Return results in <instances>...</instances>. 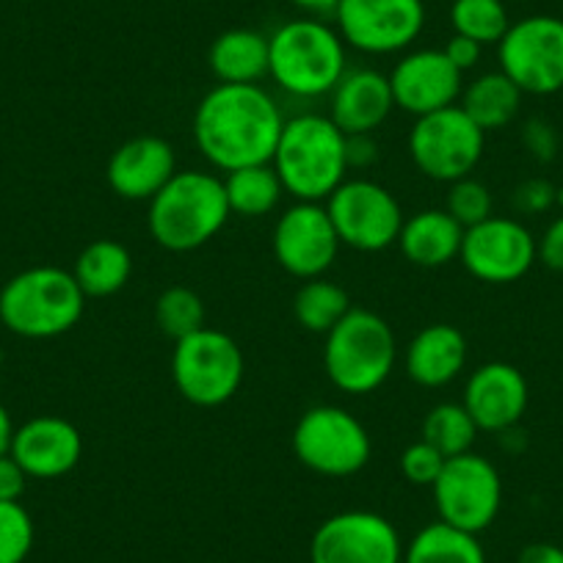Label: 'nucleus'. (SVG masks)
Here are the masks:
<instances>
[{"label":"nucleus","instance_id":"18","mask_svg":"<svg viewBox=\"0 0 563 563\" xmlns=\"http://www.w3.org/2000/svg\"><path fill=\"white\" fill-rule=\"evenodd\" d=\"M528 398V378L522 376L519 367L508 365V362H486L470 373L462 404L478 431L503 434L522 420Z\"/></svg>","mask_w":563,"mask_h":563},{"label":"nucleus","instance_id":"8","mask_svg":"<svg viewBox=\"0 0 563 563\" xmlns=\"http://www.w3.org/2000/svg\"><path fill=\"white\" fill-rule=\"evenodd\" d=\"M294 453L323 478H351L371 462L373 442L349 409L321 404L307 409L294 429Z\"/></svg>","mask_w":563,"mask_h":563},{"label":"nucleus","instance_id":"16","mask_svg":"<svg viewBox=\"0 0 563 563\" xmlns=\"http://www.w3.org/2000/svg\"><path fill=\"white\" fill-rule=\"evenodd\" d=\"M340 238L323 202H296L279 216L271 238L274 260L296 279H318L334 265Z\"/></svg>","mask_w":563,"mask_h":563},{"label":"nucleus","instance_id":"17","mask_svg":"<svg viewBox=\"0 0 563 563\" xmlns=\"http://www.w3.org/2000/svg\"><path fill=\"white\" fill-rule=\"evenodd\" d=\"M389 86H393L395 108L411 113L415 119L456 106L464 91L462 73L448 62L445 51H431V47L406 53L395 64Z\"/></svg>","mask_w":563,"mask_h":563},{"label":"nucleus","instance_id":"29","mask_svg":"<svg viewBox=\"0 0 563 563\" xmlns=\"http://www.w3.org/2000/svg\"><path fill=\"white\" fill-rule=\"evenodd\" d=\"M351 310V299L345 288H340L338 282L318 276V279H307L294 299V316L301 329L312 334H323L327 338L334 327L345 318Z\"/></svg>","mask_w":563,"mask_h":563},{"label":"nucleus","instance_id":"5","mask_svg":"<svg viewBox=\"0 0 563 563\" xmlns=\"http://www.w3.org/2000/svg\"><path fill=\"white\" fill-rule=\"evenodd\" d=\"M86 296L73 271L36 265L0 288V323L18 338L51 340L78 327Z\"/></svg>","mask_w":563,"mask_h":563},{"label":"nucleus","instance_id":"10","mask_svg":"<svg viewBox=\"0 0 563 563\" xmlns=\"http://www.w3.org/2000/svg\"><path fill=\"white\" fill-rule=\"evenodd\" d=\"M500 73L517 84L522 95H555L563 89V20L533 14L511 23L497 42Z\"/></svg>","mask_w":563,"mask_h":563},{"label":"nucleus","instance_id":"32","mask_svg":"<svg viewBox=\"0 0 563 563\" xmlns=\"http://www.w3.org/2000/svg\"><path fill=\"white\" fill-rule=\"evenodd\" d=\"M155 321L161 332L177 343L205 327V305L191 288L175 285V288H166L155 301Z\"/></svg>","mask_w":563,"mask_h":563},{"label":"nucleus","instance_id":"35","mask_svg":"<svg viewBox=\"0 0 563 563\" xmlns=\"http://www.w3.org/2000/svg\"><path fill=\"white\" fill-rule=\"evenodd\" d=\"M448 459L442 456L437 448H431L429 442H411L404 453H400V473L409 481L411 486H434V481L440 478L442 467H445Z\"/></svg>","mask_w":563,"mask_h":563},{"label":"nucleus","instance_id":"44","mask_svg":"<svg viewBox=\"0 0 563 563\" xmlns=\"http://www.w3.org/2000/svg\"><path fill=\"white\" fill-rule=\"evenodd\" d=\"M12 437H14V422L7 406L0 404V456H7L12 451Z\"/></svg>","mask_w":563,"mask_h":563},{"label":"nucleus","instance_id":"45","mask_svg":"<svg viewBox=\"0 0 563 563\" xmlns=\"http://www.w3.org/2000/svg\"><path fill=\"white\" fill-rule=\"evenodd\" d=\"M555 205L563 210V186L555 191Z\"/></svg>","mask_w":563,"mask_h":563},{"label":"nucleus","instance_id":"33","mask_svg":"<svg viewBox=\"0 0 563 563\" xmlns=\"http://www.w3.org/2000/svg\"><path fill=\"white\" fill-rule=\"evenodd\" d=\"M34 547V519L23 503L0 500V563H25Z\"/></svg>","mask_w":563,"mask_h":563},{"label":"nucleus","instance_id":"9","mask_svg":"<svg viewBox=\"0 0 563 563\" xmlns=\"http://www.w3.org/2000/svg\"><path fill=\"white\" fill-rule=\"evenodd\" d=\"M486 133L462 111V106L417 117L409 133V155L420 175L437 183L464 180L484 158Z\"/></svg>","mask_w":563,"mask_h":563},{"label":"nucleus","instance_id":"27","mask_svg":"<svg viewBox=\"0 0 563 563\" xmlns=\"http://www.w3.org/2000/svg\"><path fill=\"white\" fill-rule=\"evenodd\" d=\"M404 563H486V552L478 536L440 519L417 530L404 547Z\"/></svg>","mask_w":563,"mask_h":563},{"label":"nucleus","instance_id":"22","mask_svg":"<svg viewBox=\"0 0 563 563\" xmlns=\"http://www.w3.org/2000/svg\"><path fill=\"white\" fill-rule=\"evenodd\" d=\"M467 365V338L451 323H431L409 340L404 371L420 387H445L456 382Z\"/></svg>","mask_w":563,"mask_h":563},{"label":"nucleus","instance_id":"6","mask_svg":"<svg viewBox=\"0 0 563 563\" xmlns=\"http://www.w3.org/2000/svg\"><path fill=\"white\" fill-rule=\"evenodd\" d=\"M398 362V340L378 312L351 307L327 334L323 367L329 382L349 395H371L382 387Z\"/></svg>","mask_w":563,"mask_h":563},{"label":"nucleus","instance_id":"12","mask_svg":"<svg viewBox=\"0 0 563 563\" xmlns=\"http://www.w3.org/2000/svg\"><path fill=\"white\" fill-rule=\"evenodd\" d=\"M431 492L442 522L475 536L495 522L503 506L500 473L489 459L473 451L448 459Z\"/></svg>","mask_w":563,"mask_h":563},{"label":"nucleus","instance_id":"43","mask_svg":"<svg viewBox=\"0 0 563 563\" xmlns=\"http://www.w3.org/2000/svg\"><path fill=\"white\" fill-rule=\"evenodd\" d=\"M290 3L316 20L334 18V12H338V7H340V0H290Z\"/></svg>","mask_w":563,"mask_h":563},{"label":"nucleus","instance_id":"25","mask_svg":"<svg viewBox=\"0 0 563 563\" xmlns=\"http://www.w3.org/2000/svg\"><path fill=\"white\" fill-rule=\"evenodd\" d=\"M133 274V257H130L128 246L119 241H91L84 252L75 260L73 276L80 285L86 299H106V296L119 294L130 282Z\"/></svg>","mask_w":563,"mask_h":563},{"label":"nucleus","instance_id":"41","mask_svg":"<svg viewBox=\"0 0 563 563\" xmlns=\"http://www.w3.org/2000/svg\"><path fill=\"white\" fill-rule=\"evenodd\" d=\"M539 260L552 271H563V216H558L539 241Z\"/></svg>","mask_w":563,"mask_h":563},{"label":"nucleus","instance_id":"1","mask_svg":"<svg viewBox=\"0 0 563 563\" xmlns=\"http://www.w3.org/2000/svg\"><path fill=\"white\" fill-rule=\"evenodd\" d=\"M282 128V108L260 84H219L194 111V141L221 172L271 164Z\"/></svg>","mask_w":563,"mask_h":563},{"label":"nucleus","instance_id":"23","mask_svg":"<svg viewBox=\"0 0 563 563\" xmlns=\"http://www.w3.org/2000/svg\"><path fill=\"white\" fill-rule=\"evenodd\" d=\"M464 241V227L448 210H420L404 219L398 235V249L411 265L420 268H442L459 260Z\"/></svg>","mask_w":563,"mask_h":563},{"label":"nucleus","instance_id":"2","mask_svg":"<svg viewBox=\"0 0 563 563\" xmlns=\"http://www.w3.org/2000/svg\"><path fill=\"white\" fill-rule=\"evenodd\" d=\"M271 166L296 202H327L349 180L345 133L323 113L285 119Z\"/></svg>","mask_w":563,"mask_h":563},{"label":"nucleus","instance_id":"26","mask_svg":"<svg viewBox=\"0 0 563 563\" xmlns=\"http://www.w3.org/2000/svg\"><path fill=\"white\" fill-rule=\"evenodd\" d=\"M519 106H522V91L500 69L481 75L462 91V111L484 133L511 124L519 113Z\"/></svg>","mask_w":563,"mask_h":563},{"label":"nucleus","instance_id":"7","mask_svg":"<svg viewBox=\"0 0 563 563\" xmlns=\"http://www.w3.org/2000/svg\"><path fill=\"white\" fill-rule=\"evenodd\" d=\"M246 373L243 351L235 340L219 329L202 327L177 340L172 351V378L188 404L221 406L238 395Z\"/></svg>","mask_w":563,"mask_h":563},{"label":"nucleus","instance_id":"28","mask_svg":"<svg viewBox=\"0 0 563 563\" xmlns=\"http://www.w3.org/2000/svg\"><path fill=\"white\" fill-rule=\"evenodd\" d=\"M224 191L230 213L243 216V219H260V216H268L279 208L285 188H282L274 166L257 164L227 172Z\"/></svg>","mask_w":563,"mask_h":563},{"label":"nucleus","instance_id":"21","mask_svg":"<svg viewBox=\"0 0 563 563\" xmlns=\"http://www.w3.org/2000/svg\"><path fill=\"white\" fill-rule=\"evenodd\" d=\"M395 108L389 75L378 69L360 67L349 69L332 89V111L329 119L343 130L345 135L376 133L389 119Z\"/></svg>","mask_w":563,"mask_h":563},{"label":"nucleus","instance_id":"30","mask_svg":"<svg viewBox=\"0 0 563 563\" xmlns=\"http://www.w3.org/2000/svg\"><path fill=\"white\" fill-rule=\"evenodd\" d=\"M475 437H478V426L464 404H437L422 420V440L445 459L473 451Z\"/></svg>","mask_w":563,"mask_h":563},{"label":"nucleus","instance_id":"15","mask_svg":"<svg viewBox=\"0 0 563 563\" xmlns=\"http://www.w3.org/2000/svg\"><path fill=\"white\" fill-rule=\"evenodd\" d=\"M312 563H404L398 528L376 511H340L310 541Z\"/></svg>","mask_w":563,"mask_h":563},{"label":"nucleus","instance_id":"20","mask_svg":"<svg viewBox=\"0 0 563 563\" xmlns=\"http://www.w3.org/2000/svg\"><path fill=\"white\" fill-rule=\"evenodd\" d=\"M177 175V155L161 135L124 141L108 161V186L128 202H150Z\"/></svg>","mask_w":563,"mask_h":563},{"label":"nucleus","instance_id":"13","mask_svg":"<svg viewBox=\"0 0 563 563\" xmlns=\"http://www.w3.org/2000/svg\"><path fill=\"white\" fill-rule=\"evenodd\" d=\"M338 34L367 56H393L415 45L426 25L422 0H340Z\"/></svg>","mask_w":563,"mask_h":563},{"label":"nucleus","instance_id":"42","mask_svg":"<svg viewBox=\"0 0 563 563\" xmlns=\"http://www.w3.org/2000/svg\"><path fill=\"white\" fill-rule=\"evenodd\" d=\"M517 563H563V547L550 544V541H536L519 552Z\"/></svg>","mask_w":563,"mask_h":563},{"label":"nucleus","instance_id":"19","mask_svg":"<svg viewBox=\"0 0 563 563\" xmlns=\"http://www.w3.org/2000/svg\"><path fill=\"white\" fill-rule=\"evenodd\" d=\"M12 453L29 478L53 481L73 473L84 459V437L73 422L56 415H40L14 429Z\"/></svg>","mask_w":563,"mask_h":563},{"label":"nucleus","instance_id":"40","mask_svg":"<svg viewBox=\"0 0 563 563\" xmlns=\"http://www.w3.org/2000/svg\"><path fill=\"white\" fill-rule=\"evenodd\" d=\"M345 158L349 169H367L378 161V144L373 141V133L345 135Z\"/></svg>","mask_w":563,"mask_h":563},{"label":"nucleus","instance_id":"31","mask_svg":"<svg viewBox=\"0 0 563 563\" xmlns=\"http://www.w3.org/2000/svg\"><path fill=\"white\" fill-rule=\"evenodd\" d=\"M451 25L453 34H462L486 47L497 45L506 36L511 20L503 0H453Z\"/></svg>","mask_w":563,"mask_h":563},{"label":"nucleus","instance_id":"37","mask_svg":"<svg viewBox=\"0 0 563 563\" xmlns=\"http://www.w3.org/2000/svg\"><path fill=\"white\" fill-rule=\"evenodd\" d=\"M522 141L525 147H528V153L533 155L536 161H541V164L555 158L558 135L555 130H552V124L544 122V119H530L522 130Z\"/></svg>","mask_w":563,"mask_h":563},{"label":"nucleus","instance_id":"14","mask_svg":"<svg viewBox=\"0 0 563 563\" xmlns=\"http://www.w3.org/2000/svg\"><path fill=\"white\" fill-rule=\"evenodd\" d=\"M459 260L464 268L486 285H511L522 279L539 260V241L517 219L489 216L464 230Z\"/></svg>","mask_w":563,"mask_h":563},{"label":"nucleus","instance_id":"36","mask_svg":"<svg viewBox=\"0 0 563 563\" xmlns=\"http://www.w3.org/2000/svg\"><path fill=\"white\" fill-rule=\"evenodd\" d=\"M555 191L558 188L552 186L550 180H541V177L525 180L522 186H517V191H514V208H517V213L528 216L547 213V210L555 205Z\"/></svg>","mask_w":563,"mask_h":563},{"label":"nucleus","instance_id":"4","mask_svg":"<svg viewBox=\"0 0 563 563\" xmlns=\"http://www.w3.org/2000/svg\"><path fill=\"white\" fill-rule=\"evenodd\" d=\"M224 180L210 172H177L150 199V235L166 252H194L213 241L230 219Z\"/></svg>","mask_w":563,"mask_h":563},{"label":"nucleus","instance_id":"24","mask_svg":"<svg viewBox=\"0 0 563 563\" xmlns=\"http://www.w3.org/2000/svg\"><path fill=\"white\" fill-rule=\"evenodd\" d=\"M208 64L221 84H260L268 75V36L252 29L224 31L210 45Z\"/></svg>","mask_w":563,"mask_h":563},{"label":"nucleus","instance_id":"34","mask_svg":"<svg viewBox=\"0 0 563 563\" xmlns=\"http://www.w3.org/2000/svg\"><path fill=\"white\" fill-rule=\"evenodd\" d=\"M448 213L470 230V227L481 224L489 216H495V199H492V191L475 177H464V180L451 183V191H448Z\"/></svg>","mask_w":563,"mask_h":563},{"label":"nucleus","instance_id":"39","mask_svg":"<svg viewBox=\"0 0 563 563\" xmlns=\"http://www.w3.org/2000/svg\"><path fill=\"white\" fill-rule=\"evenodd\" d=\"M442 51H445L448 62H451L453 67H456L459 73L464 75V73H467V69H473L475 64L481 62V53H484V45H478V42L467 40V36H462V34H453L451 42H448V45L442 47Z\"/></svg>","mask_w":563,"mask_h":563},{"label":"nucleus","instance_id":"38","mask_svg":"<svg viewBox=\"0 0 563 563\" xmlns=\"http://www.w3.org/2000/svg\"><path fill=\"white\" fill-rule=\"evenodd\" d=\"M25 486H29V473L18 464V459L12 453L0 456V500L20 503V497L25 495Z\"/></svg>","mask_w":563,"mask_h":563},{"label":"nucleus","instance_id":"11","mask_svg":"<svg viewBox=\"0 0 563 563\" xmlns=\"http://www.w3.org/2000/svg\"><path fill=\"white\" fill-rule=\"evenodd\" d=\"M327 213L343 246L356 252H384L398 243L404 210L395 194L367 177L340 183L327 199Z\"/></svg>","mask_w":563,"mask_h":563},{"label":"nucleus","instance_id":"3","mask_svg":"<svg viewBox=\"0 0 563 563\" xmlns=\"http://www.w3.org/2000/svg\"><path fill=\"white\" fill-rule=\"evenodd\" d=\"M345 47L338 29L323 20H290L268 36V75L294 97H327L349 73Z\"/></svg>","mask_w":563,"mask_h":563}]
</instances>
